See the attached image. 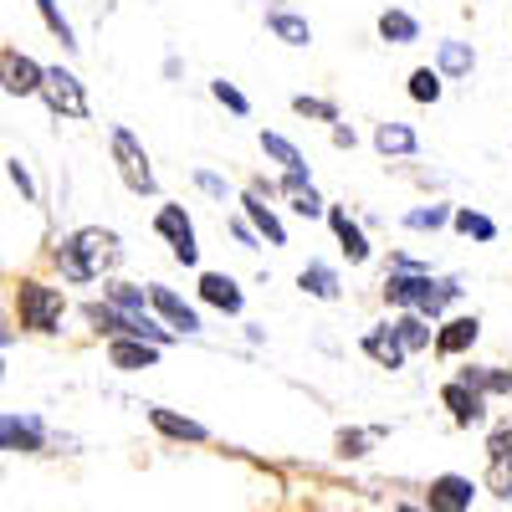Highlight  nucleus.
Here are the masks:
<instances>
[{
    "label": "nucleus",
    "instance_id": "obj_1",
    "mask_svg": "<svg viewBox=\"0 0 512 512\" xmlns=\"http://www.w3.org/2000/svg\"><path fill=\"white\" fill-rule=\"evenodd\" d=\"M118 256H123V246H118L113 231L82 226L77 236H67V241L57 246V267H62L67 282H93V277H103L108 267H118Z\"/></svg>",
    "mask_w": 512,
    "mask_h": 512
},
{
    "label": "nucleus",
    "instance_id": "obj_2",
    "mask_svg": "<svg viewBox=\"0 0 512 512\" xmlns=\"http://www.w3.org/2000/svg\"><path fill=\"white\" fill-rule=\"evenodd\" d=\"M456 292H461L456 282H431L425 272H390V277H384V303L415 308V313H425V318H436Z\"/></svg>",
    "mask_w": 512,
    "mask_h": 512
},
{
    "label": "nucleus",
    "instance_id": "obj_3",
    "mask_svg": "<svg viewBox=\"0 0 512 512\" xmlns=\"http://www.w3.org/2000/svg\"><path fill=\"white\" fill-rule=\"evenodd\" d=\"M62 313H67V297L57 287L36 282V277H21L16 282V318H21L26 333H57Z\"/></svg>",
    "mask_w": 512,
    "mask_h": 512
},
{
    "label": "nucleus",
    "instance_id": "obj_4",
    "mask_svg": "<svg viewBox=\"0 0 512 512\" xmlns=\"http://www.w3.org/2000/svg\"><path fill=\"white\" fill-rule=\"evenodd\" d=\"M88 323L98 333H108V338H149V344H159V349L175 338L169 328H159L149 313H123L118 303H108V297H103V303H88Z\"/></svg>",
    "mask_w": 512,
    "mask_h": 512
},
{
    "label": "nucleus",
    "instance_id": "obj_5",
    "mask_svg": "<svg viewBox=\"0 0 512 512\" xmlns=\"http://www.w3.org/2000/svg\"><path fill=\"white\" fill-rule=\"evenodd\" d=\"M113 164H118V180L134 195H154L159 190L154 169H149V154H144V144L128 134V128H113Z\"/></svg>",
    "mask_w": 512,
    "mask_h": 512
},
{
    "label": "nucleus",
    "instance_id": "obj_6",
    "mask_svg": "<svg viewBox=\"0 0 512 512\" xmlns=\"http://www.w3.org/2000/svg\"><path fill=\"white\" fill-rule=\"evenodd\" d=\"M41 103H47L57 118H88V93H82V82H77V72H67V67H47V77H41V93H36Z\"/></svg>",
    "mask_w": 512,
    "mask_h": 512
},
{
    "label": "nucleus",
    "instance_id": "obj_7",
    "mask_svg": "<svg viewBox=\"0 0 512 512\" xmlns=\"http://www.w3.org/2000/svg\"><path fill=\"white\" fill-rule=\"evenodd\" d=\"M154 231L169 241V251H175L180 267H195V262H200V241H195V226H190V216H185V205H159Z\"/></svg>",
    "mask_w": 512,
    "mask_h": 512
},
{
    "label": "nucleus",
    "instance_id": "obj_8",
    "mask_svg": "<svg viewBox=\"0 0 512 512\" xmlns=\"http://www.w3.org/2000/svg\"><path fill=\"white\" fill-rule=\"evenodd\" d=\"M41 77H47V67L31 62L21 47L0 52V88H6L11 98H36V93H41Z\"/></svg>",
    "mask_w": 512,
    "mask_h": 512
},
{
    "label": "nucleus",
    "instance_id": "obj_9",
    "mask_svg": "<svg viewBox=\"0 0 512 512\" xmlns=\"http://www.w3.org/2000/svg\"><path fill=\"white\" fill-rule=\"evenodd\" d=\"M0 451H21V456L47 451V425L36 415H0Z\"/></svg>",
    "mask_w": 512,
    "mask_h": 512
},
{
    "label": "nucleus",
    "instance_id": "obj_10",
    "mask_svg": "<svg viewBox=\"0 0 512 512\" xmlns=\"http://www.w3.org/2000/svg\"><path fill=\"white\" fill-rule=\"evenodd\" d=\"M149 425H154L164 441H190V446H205V441H210V431H205L200 420L175 415V410H164V405H149Z\"/></svg>",
    "mask_w": 512,
    "mask_h": 512
},
{
    "label": "nucleus",
    "instance_id": "obj_11",
    "mask_svg": "<svg viewBox=\"0 0 512 512\" xmlns=\"http://www.w3.org/2000/svg\"><path fill=\"white\" fill-rule=\"evenodd\" d=\"M149 303H154V313L169 323V328H175V333H200V318H195V308L185 303V297H175V292H169V287H149Z\"/></svg>",
    "mask_w": 512,
    "mask_h": 512
},
{
    "label": "nucleus",
    "instance_id": "obj_12",
    "mask_svg": "<svg viewBox=\"0 0 512 512\" xmlns=\"http://www.w3.org/2000/svg\"><path fill=\"white\" fill-rule=\"evenodd\" d=\"M441 400H446V410L456 415V425H482V390H472L466 379H451L446 390H441Z\"/></svg>",
    "mask_w": 512,
    "mask_h": 512
},
{
    "label": "nucleus",
    "instance_id": "obj_13",
    "mask_svg": "<svg viewBox=\"0 0 512 512\" xmlns=\"http://www.w3.org/2000/svg\"><path fill=\"white\" fill-rule=\"evenodd\" d=\"M328 226H333L338 246H344V256H349L354 267H359V262H369V241H364L359 221H349V210H344V205H328Z\"/></svg>",
    "mask_w": 512,
    "mask_h": 512
},
{
    "label": "nucleus",
    "instance_id": "obj_14",
    "mask_svg": "<svg viewBox=\"0 0 512 512\" xmlns=\"http://www.w3.org/2000/svg\"><path fill=\"white\" fill-rule=\"evenodd\" d=\"M108 364L113 369H149V364H159V344H149V338H113Z\"/></svg>",
    "mask_w": 512,
    "mask_h": 512
},
{
    "label": "nucleus",
    "instance_id": "obj_15",
    "mask_svg": "<svg viewBox=\"0 0 512 512\" xmlns=\"http://www.w3.org/2000/svg\"><path fill=\"white\" fill-rule=\"evenodd\" d=\"M487 456H492V487H497V497H512V420L487 441Z\"/></svg>",
    "mask_w": 512,
    "mask_h": 512
},
{
    "label": "nucleus",
    "instance_id": "obj_16",
    "mask_svg": "<svg viewBox=\"0 0 512 512\" xmlns=\"http://www.w3.org/2000/svg\"><path fill=\"white\" fill-rule=\"evenodd\" d=\"M200 297H205L210 308H221V313H241V308H246L241 287H236L226 272H200Z\"/></svg>",
    "mask_w": 512,
    "mask_h": 512
},
{
    "label": "nucleus",
    "instance_id": "obj_17",
    "mask_svg": "<svg viewBox=\"0 0 512 512\" xmlns=\"http://www.w3.org/2000/svg\"><path fill=\"white\" fill-rule=\"evenodd\" d=\"M472 497H477V487L466 482V477H436L431 482V507H441V512H461V507H472Z\"/></svg>",
    "mask_w": 512,
    "mask_h": 512
},
{
    "label": "nucleus",
    "instance_id": "obj_18",
    "mask_svg": "<svg viewBox=\"0 0 512 512\" xmlns=\"http://www.w3.org/2000/svg\"><path fill=\"white\" fill-rule=\"evenodd\" d=\"M241 205H246V216H251V226H256V236H262L267 246H287V231H282V221L272 216V205L262 200V190H251V195H246Z\"/></svg>",
    "mask_w": 512,
    "mask_h": 512
},
{
    "label": "nucleus",
    "instance_id": "obj_19",
    "mask_svg": "<svg viewBox=\"0 0 512 512\" xmlns=\"http://www.w3.org/2000/svg\"><path fill=\"white\" fill-rule=\"evenodd\" d=\"M364 354L379 364V369H400L405 364V344L395 338V328H379V333H364Z\"/></svg>",
    "mask_w": 512,
    "mask_h": 512
},
{
    "label": "nucleus",
    "instance_id": "obj_20",
    "mask_svg": "<svg viewBox=\"0 0 512 512\" xmlns=\"http://www.w3.org/2000/svg\"><path fill=\"white\" fill-rule=\"evenodd\" d=\"M477 333H482L477 318H451V323L436 333V354H466V349L477 344Z\"/></svg>",
    "mask_w": 512,
    "mask_h": 512
},
{
    "label": "nucleus",
    "instance_id": "obj_21",
    "mask_svg": "<svg viewBox=\"0 0 512 512\" xmlns=\"http://www.w3.org/2000/svg\"><path fill=\"white\" fill-rule=\"evenodd\" d=\"M297 287H303L308 297H323V303H338V292H344V287H338V272L323 267V262H308L303 277H297Z\"/></svg>",
    "mask_w": 512,
    "mask_h": 512
},
{
    "label": "nucleus",
    "instance_id": "obj_22",
    "mask_svg": "<svg viewBox=\"0 0 512 512\" xmlns=\"http://www.w3.org/2000/svg\"><path fill=\"white\" fill-rule=\"evenodd\" d=\"M267 31L277 41H287V47H308L313 41V26L303 16H292V11H267Z\"/></svg>",
    "mask_w": 512,
    "mask_h": 512
},
{
    "label": "nucleus",
    "instance_id": "obj_23",
    "mask_svg": "<svg viewBox=\"0 0 512 512\" xmlns=\"http://www.w3.org/2000/svg\"><path fill=\"white\" fill-rule=\"evenodd\" d=\"M374 149H379V154H415L420 139H415L410 123H379V128H374Z\"/></svg>",
    "mask_w": 512,
    "mask_h": 512
},
{
    "label": "nucleus",
    "instance_id": "obj_24",
    "mask_svg": "<svg viewBox=\"0 0 512 512\" xmlns=\"http://www.w3.org/2000/svg\"><path fill=\"white\" fill-rule=\"evenodd\" d=\"M379 36L395 41V47H410V41H420V26H415V16H405V11H384V16H379Z\"/></svg>",
    "mask_w": 512,
    "mask_h": 512
},
{
    "label": "nucleus",
    "instance_id": "obj_25",
    "mask_svg": "<svg viewBox=\"0 0 512 512\" xmlns=\"http://www.w3.org/2000/svg\"><path fill=\"white\" fill-rule=\"evenodd\" d=\"M36 16L47 21V31H52V36L62 41L67 52H77V31H72V21L62 16V6H57V0H36Z\"/></svg>",
    "mask_w": 512,
    "mask_h": 512
},
{
    "label": "nucleus",
    "instance_id": "obj_26",
    "mask_svg": "<svg viewBox=\"0 0 512 512\" xmlns=\"http://www.w3.org/2000/svg\"><path fill=\"white\" fill-rule=\"evenodd\" d=\"M395 338H400V344H405V354L410 349H425V344H431V328H425V313H405L400 323H395Z\"/></svg>",
    "mask_w": 512,
    "mask_h": 512
},
{
    "label": "nucleus",
    "instance_id": "obj_27",
    "mask_svg": "<svg viewBox=\"0 0 512 512\" xmlns=\"http://www.w3.org/2000/svg\"><path fill=\"white\" fill-rule=\"evenodd\" d=\"M472 67H477L472 47H461V41H441V72H446V77H466Z\"/></svg>",
    "mask_w": 512,
    "mask_h": 512
},
{
    "label": "nucleus",
    "instance_id": "obj_28",
    "mask_svg": "<svg viewBox=\"0 0 512 512\" xmlns=\"http://www.w3.org/2000/svg\"><path fill=\"white\" fill-rule=\"evenodd\" d=\"M410 98L415 103H436L441 98V67H415L410 72Z\"/></svg>",
    "mask_w": 512,
    "mask_h": 512
},
{
    "label": "nucleus",
    "instance_id": "obj_29",
    "mask_svg": "<svg viewBox=\"0 0 512 512\" xmlns=\"http://www.w3.org/2000/svg\"><path fill=\"white\" fill-rule=\"evenodd\" d=\"M472 390H482V395H502V390H512V374L507 369H466L461 374Z\"/></svg>",
    "mask_w": 512,
    "mask_h": 512
},
{
    "label": "nucleus",
    "instance_id": "obj_30",
    "mask_svg": "<svg viewBox=\"0 0 512 512\" xmlns=\"http://www.w3.org/2000/svg\"><path fill=\"white\" fill-rule=\"evenodd\" d=\"M451 221H456V231H461V236H477V241H492V236H497V221H492V216H482V210H456Z\"/></svg>",
    "mask_w": 512,
    "mask_h": 512
},
{
    "label": "nucleus",
    "instance_id": "obj_31",
    "mask_svg": "<svg viewBox=\"0 0 512 512\" xmlns=\"http://www.w3.org/2000/svg\"><path fill=\"white\" fill-rule=\"evenodd\" d=\"M262 154H272L282 169H303V154H297V144L282 139V134H262Z\"/></svg>",
    "mask_w": 512,
    "mask_h": 512
},
{
    "label": "nucleus",
    "instance_id": "obj_32",
    "mask_svg": "<svg viewBox=\"0 0 512 512\" xmlns=\"http://www.w3.org/2000/svg\"><path fill=\"white\" fill-rule=\"evenodd\" d=\"M103 297H108V303H118L123 313H144V292H139L134 282H108Z\"/></svg>",
    "mask_w": 512,
    "mask_h": 512
},
{
    "label": "nucleus",
    "instance_id": "obj_33",
    "mask_svg": "<svg viewBox=\"0 0 512 512\" xmlns=\"http://www.w3.org/2000/svg\"><path fill=\"white\" fill-rule=\"evenodd\" d=\"M210 93H216V103H226L236 118H246V113H251V98L236 88V82H226V77H216V82H210Z\"/></svg>",
    "mask_w": 512,
    "mask_h": 512
},
{
    "label": "nucleus",
    "instance_id": "obj_34",
    "mask_svg": "<svg viewBox=\"0 0 512 512\" xmlns=\"http://www.w3.org/2000/svg\"><path fill=\"white\" fill-rule=\"evenodd\" d=\"M292 113H303V118H323V123H338V108L328 98H308V93H297L292 98Z\"/></svg>",
    "mask_w": 512,
    "mask_h": 512
},
{
    "label": "nucleus",
    "instance_id": "obj_35",
    "mask_svg": "<svg viewBox=\"0 0 512 512\" xmlns=\"http://www.w3.org/2000/svg\"><path fill=\"white\" fill-rule=\"evenodd\" d=\"M451 221V210L446 205H431V210H410L405 216V226H415V231H436V226H446Z\"/></svg>",
    "mask_w": 512,
    "mask_h": 512
},
{
    "label": "nucleus",
    "instance_id": "obj_36",
    "mask_svg": "<svg viewBox=\"0 0 512 512\" xmlns=\"http://www.w3.org/2000/svg\"><path fill=\"white\" fill-rule=\"evenodd\" d=\"M374 436L379 431H344V436H338V456H364Z\"/></svg>",
    "mask_w": 512,
    "mask_h": 512
},
{
    "label": "nucleus",
    "instance_id": "obj_37",
    "mask_svg": "<svg viewBox=\"0 0 512 512\" xmlns=\"http://www.w3.org/2000/svg\"><path fill=\"white\" fill-rule=\"evenodd\" d=\"M292 210H297V216H308V221H313V216H328V210H323V200L313 195V185L292 195Z\"/></svg>",
    "mask_w": 512,
    "mask_h": 512
},
{
    "label": "nucleus",
    "instance_id": "obj_38",
    "mask_svg": "<svg viewBox=\"0 0 512 512\" xmlns=\"http://www.w3.org/2000/svg\"><path fill=\"white\" fill-rule=\"evenodd\" d=\"M6 175H11V185H16L26 200H36V180L26 175V164H21V159H6Z\"/></svg>",
    "mask_w": 512,
    "mask_h": 512
},
{
    "label": "nucleus",
    "instance_id": "obj_39",
    "mask_svg": "<svg viewBox=\"0 0 512 512\" xmlns=\"http://www.w3.org/2000/svg\"><path fill=\"white\" fill-rule=\"evenodd\" d=\"M195 185H200L205 195H216V200H226V180H221V175H210V169H195Z\"/></svg>",
    "mask_w": 512,
    "mask_h": 512
},
{
    "label": "nucleus",
    "instance_id": "obj_40",
    "mask_svg": "<svg viewBox=\"0 0 512 512\" xmlns=\"http://www.w3.org/2000/svg\"><path fill=\"white\" fill-rule=\"evenodd\" d=\"M333 144H338V149H354L359 139H354V128H344V123H333Z\"/></svg>",
    "mask_w": 512,
    "mask_h": 512
},
{
    "label": "nucleus",
    "instance_id": "obj_41",
    "mask_svg": "<svg viewBox=\"0 0 512 512\" xmlns=\"http://www.w3.org/2000/svg\"><path fill=\"white\" fill-rule=\"evenodd\" d=\"M0 344H11V323H0Z\"/></svg>",
    "mask_w": 512,
    "mask_h": 512
},
{
    "label": "nucleus",
    "instance_id": "obj_42",
    "mask_svg": "<svg viewBox=\"0 0 512 512\" xmlns=\"http://www.w3.org/2000/svg\"><path fill=\"white\" fill-rule=\"evenodd\" d=\"M0 379H6V359H0Z\"/></svg>",
    "mask_w": 512,
    "mask_h": 512
}]
</instances>
